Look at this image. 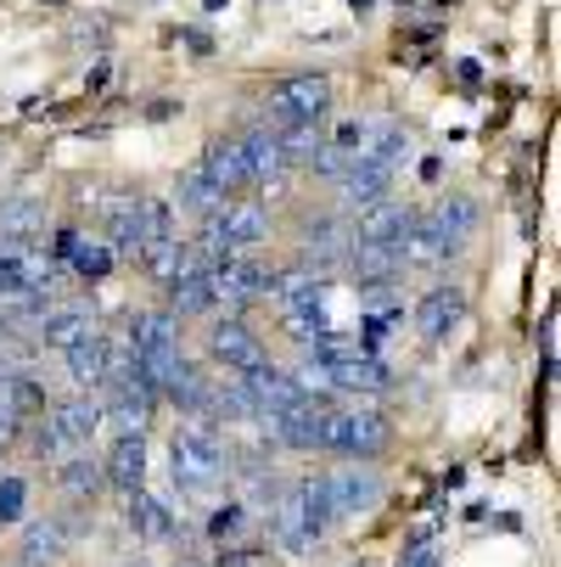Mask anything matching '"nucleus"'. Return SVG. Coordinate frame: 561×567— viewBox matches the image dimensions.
Segmentation results:
<instances>
[{"label": "nucleus", "mask_w": 561, "mask_h": 567, "mask_svg": "<svg viewBox=\"0 0 561 567\" xmlns=\"http://www.w3.org/2000/svg\"><path fill=\"white\" fill-rule=\"evenodd\" d=\"M169 461H175V483L180 495H208L214 483L225 477V444L214 439L208 422H191L169 439Z\"/></svg>", "instance_id": "1"}, {"label": "nucleus", "mask_w": 561, "mask_h": 567, "mask_svg": "<svg viewBox=\"0 0 561 567\" xmlns=\"http://www.w3.org/2000/svg\"><path fill=\"white\" fill-rule=\"evenodd\" d=\"M387 439H393V427L376 411H326V416H320V450L371 461V455L387 450Z\"/></svg>", "instance_id": "2"}, {"label": "nucleus", "mask_w": 561, "mask_h": 567, "mask_svg": "<svg viewBox=\"0 0 561 567\" xmlns=\"http://www.w3.org/2000/svg\"><path fill=\"white\" fill-rule=\"evenodd\" d=\"M264 107H270L276 130L314 124V118H326V107H332V79L326 73H298V79H287V85H276V96Z\"/></svg>", "instance_id": "3"}, {"label": "nucleus", "mask_w": 561, "mask_h": 567, "mask_svg": "<svg viewBox=\"0 0 561 567\" xmlns=\"http://www.w3.org/2000/svg\"><path fill=\"white\" fill-rule=\"evenodd\" d=\"M242 388H248V399H253L259 416H276V411H292V404H309L303 382H298L292 371L270 365V360H259L253 371H242Z\"/></svg>", "instance_id": "4"}, {"label": "nucleus", "mask_w": 561, "mask_h": 567, "mask_svg": "<svg viewBox=\"0 0 561 567\" xmlns=\"http://www.w3.org/2000/svg\"><path fill=\"white\" fill-rule=\"evenodd\" d=\"M214 276V298H225L230 309H248L253 298H270V287H276V276L270 270H259L253 259H242V254H236V259H225L219 270H208Z\"/></svg>", "instance_id": "5"}, {"label": "nucleus", "mask_w": 561, "mask_h": 567, "mask_svg": "<svg viewBox=\"0 0 561 567\" xmlns=\"http://www.w3.org/2000/svg\"><path fill=\"white\" fill-rule=\"evenodd\" d=\"M208 354L225 365V371H253L259 360H264V343H259V332L253 327H242V320H219V327L208 332Z\"/></svg>", "instance_id": "6"}, {"label": "nucleus", "mask_w": 561, "mask_h": 567, "mask_svg": "<svg viewBox=\"0 0 561 567\" xmlns=\"http://www.w3.org/2000/svg\"><path fill=\"white\" fill-rule=\"evenodd\" d=\"M354 214H360V219H354L349 241H382V248H398V241H405V230H411V208L393 203V197L365 203V208H354Z\"/></svg>", "instance_id": "7"}, {"label": "nucleus", "mask_w": 561, "mask_h": 567, "mask_svg": "<svg viewBox=\"0 0 561 567\" xmlns=\"http://www.w3.org/2000/svg\"><path fill=\"white\" fill-rule=\"evenodd\" d=\"M208 225L219 230V241H225L230 254H248L253 241H264V230H270V219H264L259 203H225L219 214H208Z\"/></svg>", "instance_id": "8"}, {"label": "nucleus", "mask_w": 561, "mask_h": 567, "mask_svg": "<svg viewBox=\"0 0 561 567\" xmlns=\"http://www.w3.org/2000/svg\"><path fill=\"white\" fill-rule=\"evenodd\" d=\"M326 489H332L337 517L371 512V506L382 501V483H376V472H371V466H343V472H332V477H326Z\"/></svg>", "instance_id": "9"}, {"label": "nucleus", "mask_w": 561, "mask_h": 567, "mask_svg": "<svg viewBox=\"0 0 561 567\" xmlns=\"http://www.w3.org/2000/svg\"><path fill=\"white\" fill-rule=\"evenodd\" d=\"M96 427H102V404H91V399H67V404L51 411V433H56L62 455H73L79 444H91Z\"/></svg>", "instance_id": "10"}, {"label": "nucleus", "mask_w": 561, "mask_h": 567, "mask_svg": "<svg viewBox=\"0 0 561 567\" xmlns=\"http://www.w3.org/2000/svg\"><path fill=\"white\" fill-rule=\"evenodd\" d=\"M62 354H67V377H73V388H107L113 349H107V338H102V332L79 338V343H73V349H62Z\"/></svg>", "instance_id": "11"}, {"label": "nucleus", "mask_w": 561, "mask_h": 567, "mask_svg": "<svg viewBox=\"0 0 561 567\" xmlns=\"http://www.w3.org/2000/svg\"><path fill=\"white\" fill-rule=\"evenodd\" d=\"M270 534H276V545L287 550V556H303V550H314L320 539H314V528H309V517H303V506H298V495L287 489L281 501H276V512H270Z\"/></svg>", "instance_id": "12"}, {"label": "nucleus", "mask_w": 561, "mask_h": 567, "mask_svg": "<svg viewBox=\"0 0 561 567\" xmlns=\"http://www.w3.org/2000/svg\"><path fill=\"white\" fill-rule=\"evenodd\" d=\"M337 186H343V203H349V208H365V203H382V197H387L393 169H387V164H371V157H354L349 175H343Z\"/></svg>", "instance_id": "13"}, {"label": "nucleus", "mask_w": 561, "mask_h": 567, "mask_svg": "<svg viewBox=\"0 0 561 567\" xmlns=\"http://www.w3.org/2000/svg\"><path fill=\"white\" fill-rule=\"evenodd\" d=\"M141 248H146V236H141V203L124 197V203L107 208V254L113 259H141Z\"/></svg>", "instance_id": "14"}, {"label": "nucleus", "mask_w": 561, "mask_h": 567, "mask_svg": "<svg viewBox=\"0 0 561 567\" xmlns=\"http://www.w3.org/2000/svg\"><path fill=\"white\" fill-rule=\"evenodd\" d=\"M460 315H466V292L460 287H433L416 309V327H422V338H449V327Z\"/></svg>", "instance_id": "15"}, {"label": "nucleus", "mask_w": 561, "mask_h": 567, "mask_svg": "<svg viewBox=\"0 0 561 567\" xmlns=\"http://www.w3.org/2000/svg\"><path fill=\"white\" fill-rule=\"evenodd\" d=\"M40 230H45L40 197H7L0 203V241H7V248H23V241H34Z\"/></svg>", "instance_id": "16"}, {"label": "nucleus", "mask_w": 561, "mask_h": 567, "mask_svg": "<svg viewBox=\"0 0 561 567\" xmlns=\"http://www.w3.org/2000/svg\"><path fill=\"white\" fill-rule=\"evenodd\" d=\"M202 169L214 175V186H219L225 197H236L242 186H253V175H248V157H242V141H219V146H208Z\"/></svg>", "instance_id": "17"}, {"label": "nucleus", "mask_w": 561, "mask_h": 567, "mask_svg": "<svg viewBox=\"0 0 561 567\" xmlns=\"http://www.w3.org/2000/svg\"><path fill=\"white\" fill-rule=\"evenodd\" d=\"M91 332H96V315H91L85 303L56 309V315L40 320V343H45V349H73L79 338H91Z\"/></svg>", "instance_id": "18"}, {"label": "nucleus", "mask_w": 561, "mask_h": 567, "mask_svg": "<svg viewBox=\"0 0 561 567\" xmlns=\"http://www.w3.org/2000/svg\"><path fill=\"white\" fill-rule=\"evenodd\" d=\"M107 483H118L124 495H135V489H146V444L141 439H118L113 444V455H107V472H102Z\"/></svg>", "instance_id": "19"}, {"label": "nucleus", "mask_w": 561, "mask_h": 567, "mask_svg": "<svg viewBox=\"0 0 561 567\" xmlns=\"http://www.w3.org/2000/svg\"><path fill=\"white\" fill-rule=\"evenodd\" d=\"M219 298H214V276L208 270H191L180 281H169V315H208Z\"/></svg>", "instance_id": "20"}, {"label": "nucleus", "mask_w": 561, "mask_h": 567, "mask_svg": "<svg viewBox=\"0 0 561 567\" xmlns=\"http://www.w3.org/2000/svg\"><path fill=\"white\" fill-rule=\"evenodd\" d=\"M242 157H248V175H253V186L287 169V157H281V141H276V130H259V135H248V141H242Z\"/></svg>", "instance_id": "21"}, {"label": "nucleus", "mask_w": 561, "mask_h": 567, "mask_svg": "<svg viewBox=\"0 0 561 567\" xmlns=\"http://www.w3.org/2000/svg\"><path fill=\"white\" fill-rule=\"evenodd\" d=\"M349 265L365 281H393V270L405 259H398V248H382V241H349Z\"/></svg>", "instance_id": "22"}, {"label": "nucleus", "mask_w": 561, "mask_h": 567, "mask_svg": "<svg viewBox=\"0 0 561 567\" xmlns=\"http://www.w3.org/2000/svg\"><path fill=\"white\" fill-rule=\"evenodd\" d=\"M180 208H191V214H219V208H225V192L214 186V175H208L202 164H191V169L180 175Z\"/></svg>", "instance_id": "23"}, {"label": "nucleus", "mask_w": 561, "mask_h": 567, "mask_svg": "<svg viewBox=\"0 0 561 567\" xmlns=\"http://www.w3.org/2000/svg\"><path fill=\"white\" fill-rule=\"evenodd\" d=\"M129 528H135V534H175V517H169V506L157 501V495L135 489V495H129Z\"/></svg>", "instance_id": "24"}, {"label": "nucleus", "mask_w": 561, "mask_h": 567, "mask_svg": "<svg viewBox=\"0 0 561 567\" xmlns=\"http://www.w3.org/2000/svg\"><path fill=\"white\" fill-rule=\"evenodd\" d=\"M433 219H438V230L460 248V241L471 236V225H477V203H471V197H444V203L433 208Z\"/></svg>", "instance_id": "25"}, {"label": "nucleus", "mask_w": 561, "mask_h": 567, "mask_svg": "<svg viewBox=\"0 0 561 567\" xmlns=\"http://www.w3.org/2000/svg\"><path fill=\"white\" fill-rule=\"evenodd\" d=\"M62 545H67V528H56V523H29V534H23V561H29V567L56 561Z\"/></svg>", "instance_id": "26"}, {"label": "nucleus", "mask_w": 561, "mask_h": 567, "mask_svg": "<svg viewBox=\"0 0 561 567\" xmlns=\"http://www.w3.org/2000/svg\"><path fill=\"white\" fill-rule=\"evenodd\" d=\"M309 259H320V265L349 259V230H343L337 219H320V225L309 230Z\"/></svg>", "instance_id": "27"}, {"label": "nucleus", "mask_w": 561, "mask_h": 567, "mask_svg": "<svg viewBox=\"0 0 561 567\" xmlns=\"http://www.w3.org/2000/svg\"><path fill=\"white\" fill-rule=\"evenodd\" d=\"M62 483H67V495H96L102 489V466L85 461V455H67L62 461Z\"/></svg>", "instance_id": "28"}, {"label": "nucleus", "mask_w": 561, "mask_h": 567, "mask_svg": "<svg viewBox=\"0 0 561 567\" xmlns=\"http://www.w3.org/2000/svg\"><path fill=\"white\" fill-rule=\"evenodd\" d=\"M141 236H146V241H169V236H175V208H169L164 197H146V203H141Z\"/></svg>", "instance_id": "29"}, {"label": "nucleus", "mask_w": 561, "mask_h": 567, "mask_svg": "<svg viewBox=\"0 0 561 567\" xmlns=\"http://www.w3.org/2000/svg\"><path fill=\"white\" fill-rule=\"evenodd\" d=\"M73 270L85 276V281H102L113 270V254H107V241H85L79 236V248H73Z\"/></svg>", "instance_id": "30"}, {"label": "nucleus", "mask_w": 561, "mask_h": 567, "mask_svg": "<svg viewBox=\"0 0 561 567\" xmlns=\"http://www.w3.org/2000/svg\"><path fill=\"white\" fill-rule=\"evenodd\" d=\"M349 164H354V152H343V146H314V152H309V169H314V175H332V181H343Z\"/></svg>", "instance_id": "31"}, {"label": "nucleus", "mask_w": 561, "mask_h": 567, "mask_svg": "<svg viewBox=\"0 0 561 567\" xmlns=\"http://www.w3.org/2000/svg\"><path fill=\"white\" fill-rule=\"evenodd\" d=\"M29 506V483L23 477H0V523H18Z\"/></svg>", "instance_id": "32"}, {"label": "nucleus", "mask_w": 561, "mask_h": 567, "mask_svg": "<svg viewBox=\"0 0 561 567\" xmlns=\"http://www.w3.org/2000/svg\"><path fill=\"white\" fill-rule=\"evenodd\" d=\"M242 523H248L242 506H219V512L208 517V534H214V539H230V534H242Z\"/></svg>", "instance_id": "33"}, {"label": "nucleus", "mask_w": 561, "mask_h": 567, "mask_svg": "<svg viewBox=\"0 0 561 567\" xmlns=\"http://www.w3.org/2000/svg\"><path fill=\"white\" fill-rule=\"evenodd\" d=\"M0 427H23L18 399H12V371H0Z\"/></svg>", "instance_id": "34"}, {"label": "nucleus", "mask_w": 561, "mask_h": 567, "mask_svg": "<svg viewBox=\"0 0 561 567\" xmlns=\"http://www.w3.org/2000/svg\"><path fill=\"white\" fill-rule=\"evenodd\" d=\"M398 567H438V550L422 545V550H411V561H398Z\"/></svg>", "instance_id": "35"}, {"label": "nucleus", "mask_w": 561, "mask_h": 567, "mask_svg": "<svg viewBox=\"0 0 561 567\" xmlns=\"http://www.w3.org/2000/svg\"><path fill=\"white\" fill-rule=\"evenodd\" d=\"M73 248H79V230H62L56 236V259H73Z\"/></svg>", "instance_id": "36"}, {"label": "nucleus", "mask_w": 561, "mask_h": 567, "mask_svg": "<svg viewBox=\"0 0 561 567\" xmlns=\"http://www.w3.org/2000/svg\"><path fill=\"white\" fill-rule=\"evenodd\" d=\"M202 7H208V12H219V7H225V0H202Z\"/></svg>", "instance_id": "37"}, {"label": "nucleus", "mask_w": 561, "mask_h": 567, "mask_svg": "<svg viewBox=\"0 0 561 567\" xmlns=\"http://www.w3.org/2000/svg\"><path fill=\"white\" fill-rule=\"evenodd\" d=\"M175 567H197V561H175Z\"/></svg>", "instance_id": "38"}, {"label": "nucleus", "mask_w": 561, "mask_h": 567, "mask_svg": "<svg viewBox=\"0 0 561 567\" xmlns=\"http://www.w3.org/2000/svg\"><path fill=\"white\" fill-rule=\"evenodd\" d=\"M354 7H365V0H354Z\"/></svg>", "instance_id": "39"}]
</instances>
